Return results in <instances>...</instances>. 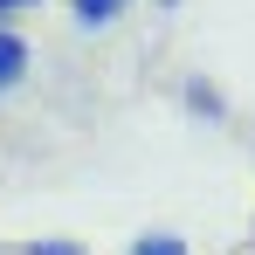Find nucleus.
Listing matches in <instances>:
<instances>
[{
	"instance_id": "nucleus-5",
	"label": "nucleus",
	"mask_w": 255,
	"mask_h": 255,
	"mask_svg": "<svg viewBox=\"0 0 255 255\" xmlns=\"http://www.w3.org/2000/svg\"><path fill=\"white\" fill-rule=\"evenodd\" d=\"M28 255H90L83 242H62V235H48V242H28Z\"/></svg>"
},
{
	"instance_id": "nucleus-6",
	"label": "nucleus",
	"mask_w": 255,
	"mask_h": 255,
	"mask_svg": "<svg viewBox=\"0 0 255 255\" xmlns=\"http://www.w3.org/2000/svg\"><path fill=\"white\" fill-rule=\"evenodd\" d=\"M28 7H42V0H0V28H7L14 14H28Z\"/></svg>"
},
{
	"instance_id": "nucleus-3",
	"label": "nucleus",
	"mask_w": 255,
	"mask_h": 255,
	"mask_svg": "<svg viewBox=\"0 0 255 255\" xmlns=\"http://www.w3.org/2000/svg\"><path fill=\"white\" fill-rule=\"evenodd\" d=\"M125 7H131V0H69V21H76L83 35H97V28H111Z\"/></svg>"
},
{
	"instance_id": "nucleus-4",
	"label": "nucleus",
	"mask_w": 255,
	"mask_h": 255,
	"mask_svg": "<svg viewBox=\"0 0 255 255\" xmlns=\"http://www.w3.org/2000/svg\"><path fill=\"white\" fill-rule=\"evenodd\" d=\"M125 255H193V249H186L179 235H166V228H145V235H138Z\"/></svg>"
},
{
	"instance_id": "nucleus-1",
	"label": "nucleus",
	"mask_w": 255,
	"mask_h": 255,
	"mask_svg": "<svg viewBox=\"0 0 255 255\" xmlns=\"http://www.w3.org/2000/svg\"><path fill=\"white\" fill-rule=\"evenodd\" d=\"M28 69H35V48L21 28H0V97H14V90L28 83Z\"/></svg>"
},
{
	"instance_id": "nucleus-2",
	"label": "nucleus",
	"mask_w": 255,
	"mask_h": 255,
	"mask_svg": "<svg viewBox=\"0 0 255 255\" xmlns=\"http://www.w3.org/2000/svg\"><path fill=\"white\" fill-rule=\"evenodd\" d=\"M179 104H186L193 118H207V125H221V118H228V97H221L207 76H186V83H179Z\"/></svg>"
}]
</instances>
